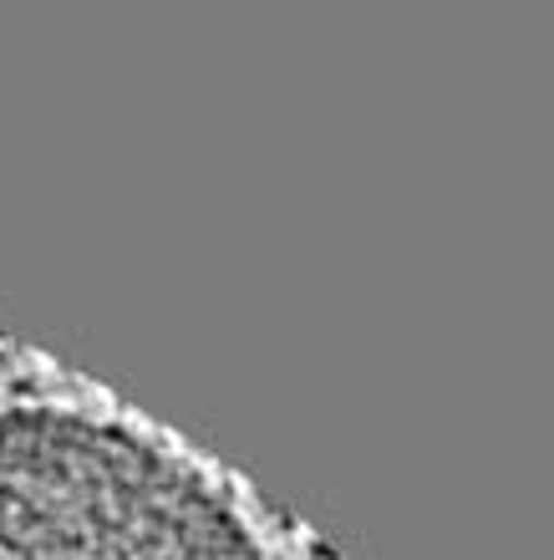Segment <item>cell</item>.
<instances>
[{
	"mask_svg": "<svg viewBox=\"0 0 554 560\" xmlns=\"http://www.w3.org/2000/svg\"><path fill=\"white\" fill-rule=\"evenodd\" d=\"M0 560H264L204 469L57 402L0 413Z\"/></svg>",
	"mask_w": 554,
	"mask_h": 560,
	"instance_id": "cell-1",
	"label": "cell"
}]
</instances>
